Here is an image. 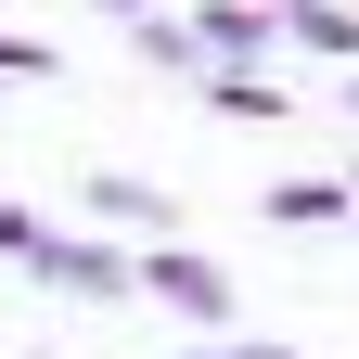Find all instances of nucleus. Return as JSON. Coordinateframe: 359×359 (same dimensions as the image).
I'll list each match as a JSON object with an SVG mask.
<instances>
[{
	"label": "nucleus",
	"instance_id": "423d86ee",
	"mask_svg": "<svg viewBox=\"0 0 359 359\" xmlns=\"http://www.w3.org/2000/svg\"><path fill=\"white\" fill-rule=\"evenodd\" d=\"M257 218H283V231H334V218H359L346 180H283V193H257Z\"/></svg>",
	"mask_w": 359,
	"mask_h": 359
},
{
	"label": "nucleus",
	"instance_id": "7ed1b4c3",
	"mask_svg": "<svg viewBox=\"0 0 359 359\" xmlns=\"http://www.w3.org/2000/svg\"><path fill=\"white\" fill-rule=\"evenodd\" d=\"M180 26L205 65H269V39H283V13H257V0H180Z\"/></svg>",
	"mask_w": 359,
	"mask_h": 359
},
{
	"label": "nucleus",
	"instance_id": "f03ea898",
	"mask_svg": "<svg viewBox=\"0 0 359 359\" xmlns=\"http://www.w3.org/2000/svg\"><path fill=\"white\" fill-rule=\"evenodd\" d=\"M128 295L180 308V321H231V269H218V257H193L180 231H154L142 257H128Z\"/></svg>",
	"mask_w": 359,
	"mask_h": 359
},
{
	"label": "nucleus",
	"instance_id": "ddd939ff",
	"mask_svg": "<svg viewBox=\"0 0 359 359\" xmlns=\"http://www.w3.org/2000/svg\"><path fill=\"white\" fill-rule=\"evenodd\" d=\"M0 13H13V0H0Z\"/></svg>",
	"mask_w": 359,
	"mask_h": 359
},
{
	"label": "nucleus",
	"instance_id": "6e6552de",
	"mask_svg": "<svg viewBox=\"0 0 359 359\" xmlns=\"http://www.w3.org/2000/svg\"><path fill=\"white\" fill-rule=\"evenodd\" d=\"M128 52H142L154 77H193L205 52H193V26H180V13H128Z\"/></svg>",
	"mask_w": 359,
	"mask_h": 359
},
{
	"label": "nucleus",
	"instance_id": "0eeeda50",
	"mask_svg": "<svg viewBox=\"0 0 359 359\" xmlns=\"http://www.w3.org/2000/svg\"><path fill=\"white\" fill-rule=\"evenodd\" d=\"M283 39L321 52V65H359V13H346V0H283Z\"/></svg>",
	"mask_w": 359,
	"mask_h": 359
},
{
	"label": "nucleus",
	"instance_id": "39448f33",
	"mask_svg": "<svg viewBox=\"0 0 359 359\" xmlns=\"http://www.w3.org/2000/svg\"><path fill=\"white\" fill-rule=\"evenodd\" d=\"M193 90H205L218 116H244V128H283V116H295V103H283V77H269V65H193Z\"/></svg>",
	"mask_w": 359,
	"mask_h": 359
},
{
	"label": "nucleus",
	"instance_id": "f8f14e48",
	"mask_svg": "<svg viewBox=\"0 0 359 359\" xmlns=\"http://www.w3.org/2000/svg\"><path fill=\"white\" fill-rule=\"evenodd\" d=\"M346 116H359V65H346Z\"/></svg>",
	"mask_w": 359,
	"mask_h": 359
},
{
	"label": "nucleus",
	"instance_id": "9d476101",
	"mask_svg": "<svg viewBox=\"0 0 359 359\" xmlns=\"http://www.w3.org/2000/svg\"><path fill=\"white\" fill-rule=\"evenodd\" d=\"M26 231H39V205H13V193H0V257H13Z\"/></svg>",
	"mask_w": 359,
	"mask_h": 359
},
{
	"label": "nucleus",
	"instance_id": "20e7f679",
	"mask_svg": "<svg viewBox=\"0 0 359 359\" xmlns=\"http://www.w3.org/2000/svg\"><path fill=\"white\" fill-rule=\"evenodd\" d=\"M77 205H90V218H116V231H142V244L180 231V205L154 193V180H128V167H90V180H77Z\"/></svg>",
	"mask_w": 359,
	"mask_h": 359
},
{
	"label": "nucleus",
	"instance_id": "f257e3e1",
	"mask_svg": "<svg viewBox=\"0 0 359 359\" xmlns=\"http://www.w3.org/2000/svg\"><path fill=\"white\" fill-rule=\"evenodd\" d=\"M13 269H26L39 295H65V308H128V244L65 231V218H39V231L13 244Z\"/></svg>",
	"mask_w": 359,
	"mask_h": 359
},
{
	"label": "nucleus",
	"instance_id": "9b49d317",
	"mask_svg": "<svg viewBox=\"0 0 359 359\" xmlns=\"http://www.w3.org/2000/svg\"><path fill=\"white\" fill-rule=\"evenodd\" d=\"M90 13H116V26H128V13H167V0H90Z\"/></svg>",
	"mask_w": 359,
	"mask_h": 359
},
{
	"label": "nucleus",
	"instance_id": "1a4fd4ad",
	"mask_svg": "<svg viewBox=\"0 0 359 359\" xmlns=\"http://www.w3.org/2000/svg\"><path fill=\"white\" fill-rule=\"evenodd\" d=\"M0 77H13V90H52L65 52H52V39H26V26H0Z\"/></svg>",
	"mask_w": 359,
	"mask_h": 359
}]
</instances>
